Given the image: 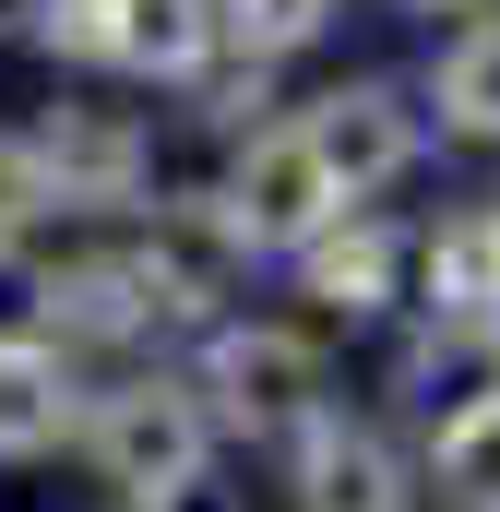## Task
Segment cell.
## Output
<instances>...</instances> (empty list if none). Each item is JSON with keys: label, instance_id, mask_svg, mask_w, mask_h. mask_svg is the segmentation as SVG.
I'll list each match as a JSON object with an SVG mask.
<instances>
[{"label": "cell", "instance_id": "8992f818", "mask_svg": "<svg viewBox=\"0 0 500 512\" xmlns=\"http://www.w3.org/2000/svg\"><path fill=\"white\" fill-rule=\"evenodd\" d=\"M215 191H227V215H239V239L262 262H298L334 215H358L334 179H322V155H310V131H298V108L286 120H262L227 143V167H215Z\"/></svg>", "mask_w": 500, "mask_h": 512}, {"label": "cell", "instance_id": "e0dca14e", "mask_svg": "<svg viewBox=\"0 0 500 512\" xmlns=\"http://www.w3.org/2000/svg\"><path fill=\"white\" fill-rule=\"evenodd\" d=\"M48 227H60V203H48V179H36L24 131H0V262H24Z\"/></svg>", "mask_w": 500, "mask_h": 512}, {"label": "cell", "instance_id": "5b68a950", "mask_svg": "<svg viewBox=\"0 0 500 512\" xmlns=\"http://www.w3.org/2000/svg\"><path fill=\"white\" fill-rule=\"evenodd\" d=\"M286 274H298V322H322V334H381V322L417 310V227H393L381 203H358V215H334L310 251L286 262Z\"/></svg>", "mask_w": 500, "mask_h": 512}, {"label": "cell", "instance_id": "277c9868", "mask_svg": "<svg viewBox=\"0 0 500 512\" xmlns=\"http://www.w3.org/2000/svg\"><path fill=\"white\" fill-rule=\"evenodd\" d=\"M298 131H310V155H322V179H334L346 203L405 191V179H417V155L441 143L405 72H346V84H322V96L298 108Z\"/></svg>", "mask_w": 500, "mask_h": 512}, {"label": "cell", "instance_id": "ffe728a7", "mask_svg": "<svg viewBox=\"0 0 500 512\" xmlns=\"http://www.w3.org/2000/svg\"><path fill=\"white\" fill-rule=\"evenodd\" d=\"M489 382H500V310H489Z\"/></svg>", "mask_w": 500, "mask_h": 512}, {"label": "cell", "instance_id": "2e32d148", "mask_svg": "<svg viewBox=\"0 0 500 512\" xmlns=\"http://www.w3.org/2000/svg\"><path fill=\"white\" fill-rule=\"evenodd\" d=\"M24 24H36V48L72 60V72H108V60H120V0H24Z\"/></svg>", "mask_w": 500, "mask_h": 512}, {"label": "cell", "instance_id": "52a82bcc", "mask_svg": "<svg viewBox=\"0 0 500 512\" xmlns=\"http://www.w3.org/2000/svg\"><path fill=\"white\" fill-rule=\"evenodd\" d=\"M24 334L60 346V358H143L167 322H155V286H143L131 239H84V251L36 262V322Z\"/></svg>", "mask_w": 500, "mask_h": 512}, {"label": "cell", "instance_id": "d6986e66", "mask_svg": "<svg viewBox=\"0 0 500 512\" xmlns=\"http://www.w3.org/2000/svg\"><path fill=\"white\" fill-rule=\"evenodd\" d=\"M393 12H417V24H465V12H489V0H393Z\"/></svg>", "mask_w": 500, "mask_h": 512}, {"label": "cell", "instance_id": "8fae6325", "mask_svg": "<svg viewBox=\"0 0 500 512\" xmlns=\"http://www.w3.org/2000/svg\"><path fill=\"white\" fill-rule=\"evenodd\" d=\"M84 358L36 346V334H0V465H36L60 441H84Z\"/></svg>", "mask_w": 500, "mask_h": 512}, {"label": "cell", "instance_id": "ba28073f", "mask_svg": "<svg viewBox=\"0 0 500 512\" xmlns=\"http://www.w3.org/2000/svg\"><path fill=\"white\" fill-rule=\"evenodd\" d=\"M24 155H36V179H48L60 215H131L155 191V120L108 108V96H60L48 120L24 131Z\"/></svg>", "mask_w": 500, "mask_h": 512}, {"label": "cell", "instance_id": "4fadbf2b", "mask_svg": "<svg viewBox=\"0 0 500 512\" xmlns=\"http://www.w3.org/2000/svg\"><path fill=\"white\" fill-rule=\"evenodd\" d=\"M227 60V24H215V0H120V84H167V96H191L203 72Z\"/></svg>", "mask_w": 500, "mask_h": 512}, {"label": "cell", "instance_id": "7a4b0ae2", "mask_svg": "<svg viewBox=\"0 0 500 512\" xmlns=\"http://www.w3.org/2000/svg\"><path fill=\"white\" fill-rule=\"evenodd\" d=\"M131 262H143V286H155V322L167 334H215V322H239L250 310V239H239V215H227V191L215 179H167V191H143L131 203Z\"/></svg>", "mask_w": 500, "mask_h": 512}, {"label": "cell", "instance_id": "30bf717a", "mask_svg": "<svg viewBox=\"0 0 500 512\" xmlns=\"http://www.w3.org/2000/svg\"><path fill=\"white\" fill-rule=\"evenodd\" d=\"M500 310V191L441 203V227H417V322H465L489 334Z\"/></svg>", "mask_w": 500, "mask_h": 512}, {"label": "cell", "instance_id": "ac0fdd59", "mask_svg": "<svg viewBox=\"0 0 500 512\" xmlns=\"http://www.w3.org/2000/svg\"><path fill=\"white\" fill-rule=\"evenodd\" d=\"M131 512H250V489L227 465H203V477H179V489H155V501H131Z\"/></svg>", "mask_w": 500, "mask_h": 512}, {"label": "cell", "instance_id": "9c48e42d", "mask_svg": "<svg viewBox=\"0 0 500 512\" xmlns=\"http://www.w3.org/2000/svg\"><path fill=\"white\" fill-rule=\"evenodd\" d=\"M274 465H286V512H417L429 501L417 453H405L381 417H358V405H334V417H322L310 441H286Z\"/></svg>", "mask_w": 500, "mask_h": 512}, {"label": "cell", "instance_id": "6da1fadb", "mask_svg": "<svg viewBox=\"0 0 500 512\" xmlns=\"http://www.w3.org/2000/svg\"><path fill=\"white\" fill-rule=\"evenodd\" d=\"M191 393L215 405V441H250V453H286L310 441L334 405H346V370H334V334L298 322V310H239L191 346Z\"/></svg>", "mask_w": 500, "mask_h": 512}, {"label": "cell", "instance_id": "3957f363", "mask_svg": "<svg viewBox=\"0 0 500 512\" xmlns=\"http://www.w3.org/2000/svg\"><path fill=\"white\" fill-rule=\"evenodd\" d=\"M84 477L96 489H120L131 501H155V489H179V477H203L215 465V405L191 393V370H167V358H131L120 382L84 405Z\"/></svg>", "mask_w": 500, "mask_h": 512}, {"label": "cell", "instance_id": "5bb4252c", "mask_svg": "<svg viewBox=\"0 0 500 512\" xmlns=\"http://www.w3.org/2000/svg\"><path fill=\"white\" fill-rule=\"evenodd\" d=\"M417 477H429V501H441V512H500V382H477L465 405L429 417Z\"/></svg>", "mask_w": 500, "mask_h": 512}, {"label": "cell", "instance_id": "7c38bea8", "mask_svg": "<svg viewBox=\"0 0 500 512\" xmlns=\"http://www.w3.org/2000/svg\"><path fill=\"white\" fill-rule=\"evenodd\" d=\"M417 108H429L441 143L500 155V0L465 12V24H441V48H429V72H417Z\"/></svg>", "mask_w": 500, "mask_h": 512}, {"label": "cell", "instance_id": "9a60e30c", "mask_svg": "<svg viewBox=\"0 0 500 512\" xmlns=\"http://www.w3.org/2000/svg\"><path fill=\"white\" fill-rule=\"evenodd\" d=\"M215 24H227L239 60H298L346 24V0H215Z\"/></svg>", "mask_w": 500, "mask_h": 512}]
</instances>
